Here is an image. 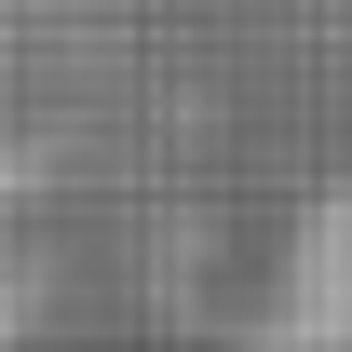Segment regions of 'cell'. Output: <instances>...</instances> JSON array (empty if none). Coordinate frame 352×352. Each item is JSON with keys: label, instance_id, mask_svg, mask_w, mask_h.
Returning a JSON list of instances; mask_svg holds the SVG:
<instances>
[{"label": "cell", "instance_id": "cell-1", "mask_svg": "<svg viewBox=\"0 0 352 352\" xmlns=\"http://www.w3.org/2000/svg\"><path fill=\"white\" fill-rule=\"evenodd\" d=\"M298 311H339L352 325V190L311 204V244H298Z\"/></svg>", "mask_w": 352, "mask_h": 352}]
</instances>
